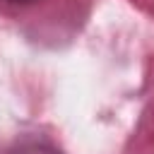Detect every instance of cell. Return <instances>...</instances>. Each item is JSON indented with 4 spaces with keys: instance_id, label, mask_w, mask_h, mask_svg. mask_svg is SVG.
Segmentation results:
<instances>
[{
    "instance_id": "7a4b0ae2",
    "label": "cell",
    "mask_w": 154,
    "mask_h": 154,
    "mask_svg": "<svg viewBox=\"0 0 154 154\" xmlns=\"http://www.w3.org/2000/svg\"><path fill=\"white\" fill-rule=\"evenodd\" d=\"M5 5H31L34 0H2Z\"/></svg>"
},
{
    "instance_id": "6da1fadb",
    "label": "cell",
    "mask_w": 154,
    "mask_h": 154,
    "mask_svg": "<svg viewBox=\"0 0 154 154\" xmlns=\"http://www.w3.org/2000/svg\"><path fill=\"white\" fill-rule=\"evenodd\" d=\"M14 154H60L58 149H53L51 144H41V142H26L19 149H14Z\"/></svg>"
}]
</instances>
